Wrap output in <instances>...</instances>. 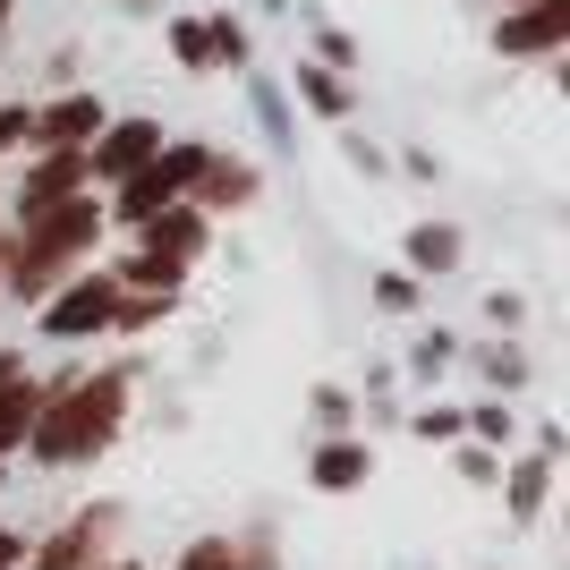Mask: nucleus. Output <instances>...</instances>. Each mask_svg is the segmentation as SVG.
Returning a JSON list of instances; mask_svg holds the SVG:
<instances>
[{
	"label": "nucleus",
	"mask_w": 570,
	"mask_h": 570,
	"mask_svg": "<svg viewBox=\"0 0 570 570\" xmlns=\"http://www.w3.org/2000/svg\"><path fill=\"white\" fill-rule=\"evenodd\" d=\"M409 434H417V443H460V434H469V417H460L452 401H426L417 417H409Z\"/></svg>",
	"instance_id": "obj_23"
},
{
	"label": "nucleus",
	"mask_w": 570,
	"mask_h": 570,
	"mask_svg": "<svg viewBox=\"0 0 570 570\" xmlns=\"http://www.w3.org/2000/svg\"><path fill=\"white\" fill-rule=\"evenodd\" d=\"M452 469H460V485H494V476H502V452H485V443H469V434H460V443H452Z\"/></svg>",
	"instance_id": "obj_25"
},
{
	"label": "nucleus",
	"mask_w": 570,
	"mask_h": 570,
	"mask_svg": "<svg viewBox=\"0 0 570 570\" xmlns=\"http://www.w3.org/2000/svg\"><path fill=\"white\" fill-rule=\"evenodd\" d=\"M417 298H426V282H417V273H375V307L409 315V307H417Z\"/></svg>",
	"instance_id": "obj_28"
},
{
	"label": "nucleus",
	"mask_w": 570,
	"mask_h": 570,
	"mask_svg": "<svg viewBox=\"0 0 570 570\" xmlns=\"http://www.w3.org/2000/svg\"><path fill=\"white\" fill-rule=\"evenodd\" d=\"M247 102H256V128L273 137V154H289V145H298V128H289V102H282V86H273V77H256V86H247Z\"/></svg>",
	"instance_id": "obj_21"
},
{
	"label": "nucleus",
	"mask_w": 570,
	"mask_h": 570,
	"mask_svg": "<svg viewBox=\"0 0 570 570\" xmlns=\"http://www.w3.org/2000/svg\"><path fill=\"white\" fill-rule=\"evenodd\" d=\"M401 170H409V179H443V163H434L426 145H409V154H401Z\"/></svg>",
	"instance_id": "obj_32"
},
{
	"label": "nucleus",
	"mask_w": 570,
	"mask_h": 570,
	"mask_svg": "<svg viewBox=\"0 0 570 570\" xmlns=\"http://www.w3.org/2000/svg\"><path fill=\"white\" fill-rule=\"evenodd\" d=\"M154 154H163V119H154V111H111L95 128V145H86V179H95V196L119 188L128 170H145Z\"/></svg>",
	"instance_id": "obj_8"
},
{
	"label": "nucleus",
	"mask_w": 570,
	"mask_h": 570,
	"mask_svg": "<svg viewBox=\"0 0 570 570\" xmlns=\"http://www.w3.org/2000/svg\"><path fill=\"white\" fill-rule=\"evenodd\" d=\"M35 401H43V375H18V383H0V460H9V452H26Z\"/></svg>",
	"instance_id": "obj_18"
},
{
	"label": "nucleus",
	"mask_w": 570,
	"mask_h": 570,
	"mask_svg": "<svg viewBox=\"0 0 570 570\" xmlns=\"http://www.w3.org/2000/svg\"><path fill=\"white\" fill-rule=\"evenodd\" d=\"M476 315H485L494 333H520V324H528V298H520V289H485V307H476Z\"/></svg>",
	"instance_id": "obj_29"
},
{
	"label": "nucleus",
	"mask_w": 570,
	"mask_h": 570,
	"mask_svg": "<svg viewBox=\"0 0 570 570\" xmlns=\"http://www.w3.org/2000/svg\"><path fill=\"white\" fill-rule=\"evenodd\" d=\"M494 494H502V511H511V528H537V520H546V502H553V460H546V452L502 460Z\"/></svg>",
	"instance_id": "obj_13"
},
{
	"label": "nucleus",
	"mask_w": 570,
	"mask_h": 570,
	"mask_svg": "<svg viewBox=\"0 0 570 570\" xmlns=\"http://www.w3.org/2000/svg\"><path fill=\"white\" fill-rule=\"evenodd\" d=\"M86 188H95V179H86V154H26L9 214L35 222V214H51V205H69V196H86Z\"/></svg>",
	"instance_id": "obj_10"
},
{
	"label": "nucleus",
	"mask_w": 570,
	"mask_h": 570,
	"mask_svg": "<svg viewBox=\"0 0 570 570\" xmlns=\"http://www.w3.org/2000/svg\"><path fill=\"white\" fill-rule=\"evenodd\" d=\"M494 9H520V0H494Z\"/></svg>",
	"instance_id": "obj_37"
},
{
	"label": "nucleus",
	"mask_w": 570,
	"mask_h": 570,
	"mask_svg": "<svg viewBox=\"0 0 570 570\" xmlns=\"http://www.w3.org/2000/svg\"><path fill=\"white\" fill-rule=\"evenodd\" d=\"M307 409H315V426H324V434H350V409H357V401L341 392V383H324V392H315Z\"/></svg>",
	"instance_id": "obj_30"
},
{
	"label": "nucleus",
	"mask_w": 570,
	"mask_h": 570,
	"mask_svg": "<svg viewBox=\"0 0 570 570\" xmlns=\"http://www.w3.org/2000/svg\"><path fill=\"white\" fill-rule=\"evenodd\" d=\"M401 273H417V282H443V273H460L469 264V238H460V222H417V230L401 238Z\"/></svg>",
	"instance_id": "obj_14"
},
{
	"label": "nucleus",
	"mask_w": 570,
	"mask_h": 570,
	"mask_svg": "<svg viewBox=\"0 0 570 570\" xmlns=\"http://www.w3.org/2000/svg\"><path fill=\"white\" fill-rule=\"evenodd\" d=\"M205 154H214V145H196V137H163V154H154L145 170H128L119 188H102V222L137 230V222L170 214V205H188V188H196V170H205Z\"/></svg>",
	"instance_id": "obj_4"
},
{
	"label": "nucleus",
	"mask_w": 570,
	"mask_h": 570,
	"mask_svg": "<svg viewBox=\"0 0 570 570\" xmlns=\"http://www.w3.org/2000/svg\"><path fill=\"white\" fill-rule=\"evenodd\" d=\"M256 196H264V170L247 163V154H222V145H214V154H205V170H196V188H188V205H196L205 222H222V214H247Z\"/></svg>",
	"instance_id": "obj_11"
},
{
	"label": "nucleus",
	"mask_w": 570,
	"mask_h": 570,
	"mask_svg": "<svg viewBox=\"0 0 570 570\" xmlns=\"http://www.w3.org/2000/svg\"><path fill=\"white\" fill-rule=\"evenodd\" d=\"M0 485H9V460H0Z\"/></svg>",
	"instance_id": "obj_36"
},
{
	"label": "nucleus",
	"mask_w": 570,
	"mask_h": 570,
	"mask_svg": "<svg viewBox=\"0 0 570 570\" xmlns=\"http://www.w3.org/2000/svg\"><path fill=\"white\" fill-rule=\"evenodd\" d=\"M18 375H26V357H18V350H0V383H18Z\"/></svg>",
	"instance_id": "obj_33"
},
{
	"label": "nucleus",
	"mask_w": 570,
	"mask_h": 570,
	"mask_svg": "<svg viewBox=\"0 0 570 570\" xmlns=\"http://www.w3.org/2000/svg\"><path fill=\"white\" fill-rule=\"evenodd\" d=\"M570 43V0H520L494 18V60H562Z\"/></svg>",
	"instance_id": "obj_9"
},
{
	"label": "nucleus",
	"mask_w": 570,
	"mask_h": 570,
	"mask_svg": "<svg viewBox=\"0 0 570 570\" xmlns=\"http://www.w3.org/2000/svg\"><path fill=\"white\" fill-rule=\"evenodd\" d=\"M9 9H18V0H0V26H9Z\"/></svg>",
	"instance_id": "obj_34"
},
{
	"label": "nucleus",
	"mask_w": 570,
	"mask_h": 570,
	"mask_svg": "<svg viewBox=\"0 0 570 570\" xmlns=\"http://www.w3.org/2000/svg\"><path fill=\"white\" fill-rule=\"evenodd\" d=\"M102 119H111V102L95 86H60L51 102H26V145L35 154H86Z\"/></svg>",
	"instance_id": "obj_7"
},
{
	"label": "nucleus",
	"mask_w": 570,
	"mask_h": 570,
	"mask_svg": "<svg viewBox=\"0 0 570 570\" xmlns=\"http://www.w3.org/2000/svg\"><path fill=\"white\" fill-rule=\"evenodd\" d=\"M307 60H324V69H341V77H350V69H357V43L341 35V26H324V18H315V51H307Z\"/></svg>",
	"instance_id": "obj_27"
},
{
	"label": "nucleus",
	"mask_w": 570,
	"mask_h": 570,
	"mask_svg": "<svg viewBox=\"0 0 570 570\" xmlns=\"http://www.w3.org/2000/svg\"><path fill=\"white\" fill-rule=\"evenodd\" d=\"M476 383H485V392H494V401H511V392H520L528 383V350L511 333H494L485 341V350H476Z\"/></svg>",
	"instance_id": "obj_17"
},
{
	"label": "nucleus",
	"mask_w": 570,
	"mask_h": 570,
	"mask_svg": "<svg viewBox=\"0 0 570 570\" xmlns=\"http://www.w3.org/2000/svg\"><path fill=\"white\" fill-rule=\"evenodd\" d=\"M111 307H119V282L102 264H77L69 282L35 307V333L60 341V350H86V341H111Z\"/></svg>",
	"instance_id": "obj_5"
},
{
	"label": "nucleus",
	"mask_w": 570,
	"mask_h": 570,
	"mask_svg": "<svg viewBox=\"0 0 570 570\" xmlns=\"http://www.w3.org/2000/svg\"><path fill=\"white\" fill-rule=\"evenodd\" d=\"M170 315H179V289H119L111 333H154V324H170Z\"/></svg>",
	"instance_id": "obj_19"
},
{
	"label": "nucleus",
	"mask_w": 570,
	"mask_h": 570,
	"mask_svg": "<svg viewBox=\"0 0 570 570\" xmlns=\"http://www.w3.org/2000/svg\"><path fill=\"white\" fill-rule=\"evenodd\" d=\"M350 163L366 170V179H383V170H392V154H383V145H366V137H357V128H350Z\"/></svg>",
	"instance_id": "obj_31"
},
{
	"label": "nucleus",
	"mask_w": 570,
	"mask_h": 570,
	"mask_svg": "<svg viewBox=\"0 0 570 570\" xmlns=\"http://www.w3.org/2000/svg\"><path fill=\"white\" fill-rule=\"evenodd\" d=\"M205 51H214V69H230V77L256 69V35H247L238 9H214V18H205Z\"/></svg>",
	"instance_id": "obj_16"
},
{
	"label": "nucleus",
	"mask_w": 570,
	"mask_h": 570,
	"mask_svg": "<svg viewBox=\"0 0 570 570\" xmlns=\"http://www.w3.org/2000/svg\"><path fill=\"white\" fill-rule=\"evenodd\" d=\"M0 256H9V230H0Z\"/></svg>",
	"instance_id": "obj_38"
},
{
	"label": "nucleus",
	"mask_w": 570,
	"mask_h": 570,
	"mask_svg": "<svg viewBox=\"0 0 570 570\" xmlns=\"http://www.w3.org/2000/svg\"><path fill=\"white\" fill-rule=\"evenodd\" d=\"M452 357H460V341H452V333H417V341H409V375L434 383L443 366H452Z\"/></svg>",
	"instance_id": "obj_24"
},
{
	"label": "nucleus",
	"mask_w": 570,
	"mask_h": 570,
	"mask_svg": "<svg viewBox=\"0 0 570 570\" xmlns=\"http://www.w3.org/2000/svg\"><path fill=\"white\" fill-rule=\"evenodd\" d=\"M119 9H145V0H119Z\"/></svg>",
	"instance_id": "obj_35"
},
{
	"label": "nucleus",
	"mask_w": 570,
	"mask_h": 570,
	"mask_svg": "<svg viewBox=\"0 0 570 570\" xmlns=\"http://www.w3.org/2000/svg\"><path fill=\"white\" fill-rule=\"evenodd\" d=\"M366 476H375V443H366V434H324V443L307 452V485L315 494H357Z\"/></svg>",
	"instance_id": "obj_12"
},
{
	"label": "nucleus",
	"mask_w": 570,
	"mask_h": 570,
	"mask_svg": "<svg viewBox=\"0 0 570 570\" xmlns=\"http://www.w3.org/2000/svg\"><path fill=\"white\" fill-rule=\"evenodd\" d=\"M460 417H469V443H485V452H502V443L520 434V417H511V401H494V392H485V401H469V409H460Z\"/></svg>",
	"instance_id": "obj_20"
},
{
	"label": "nucleus",
	"mask_w": 570,
	"mask_h": 570,
	"mask_svg": "<svg viewBox=\"0 0 570 570\" xmlns=\"http://www.w3.org/2000/svg\"><path fill=\"white\" fill-rule=\"evenodd\" d=\"M170 570H238V537H196Z\"/></svg>",
	"instance_id": "obj_26"
},
{
	"label": "nucleus",
	"mask_w": 570,
	"mask_h": 570,
	"mask_svg": "<svg viewBox=\"0 0 570 570\" xmlns=\"http://www.w3.org/2000/svg\"><path fill=\"white\" fill-rule=\"evenodd\" d=\"M111 537H119V502H86L51 537H26V562L18 570H102L111 562Z\"/></svg>",
	"instance_id": "obj_6"
},
{
	"label": "nucleus",
	"mask_w": 570,
	"mask_h": 570,
	"mask_svg": "<svg viewBox=\"0 0 570 570\" xmlns=\"http://www.w3.org/2000/svg\"><path fill=\"white\" fill-rule=\"evenodd\" d=\"M289 86H298V102H307L315 119H333V128H350V119H357V86L341 69H324V60H298Z\"/></svg>",
	"instance_id": "obj_15"
},
{
	"label": "nucleus",
	"mask_w": 570,
	"mask_h": 570,
	"mask_svg": "<svg viewBox=\"0 0 570 570\" xmlns=\"http://www.w3.org/2000/svg\"><path fill=\"white\" fill-rule=\"evenodd\" d=\"M137 366L111 357V366H60L43 375V401H35V426H26V452L35 469H77V460H102L137 409Z\"/></svg>",
	"instance_id": "obj_1"
},
{
	"label": "nucleus",
	"mask_w": 570,
	"mask_h": 570,
	"mask_svg": "<svg viewBox=\"0 0 570 570\" xmlns=\"http://www.w3.org/2000/svg\"><path fill=\"white\" fill-rule=\"evenodd\" d=\"M163 43H170V60H179V69H214V51H205V18H170L163 26Z\"/></svg>",
	"instance_id": "obj_22"
},
{
	"label": "nucleus",
	"mask_w": 570,
	"mask_h": 570,
	"mask_svg": "<svg viewBox=\"0 0 570 570\" xmlns=\"http://www.w3.org/2000/svg\"><path fill=\"white\" fill-rule=\"evenodd\" d=\"M102 230H111V222H102L95 188L69 196V205H51V214H35V222H18V230H9V256H0V289H9L18 307H43L51 289L102 247Z\"/></svg>",
	"instance_id": "obj_2"
},
{
	"label": "nucleus",
	"mask_w": 570,
	"mask_h": 570,
	"mask_svg": "<svg viewBox=\"0 0 570 570\" xmlns=\"http://www.w3.org/2000/svg\"><path fill=\"white\" fill-rule=\"evenodd\" d=\"M137 247L128 256H111L102 273H111L119 289H179L205 264V247H214V222L196 214V205H170V214H154V222H137Z\"/></svg>",
	"instance_id": "obj_3"
}]
</instances>
